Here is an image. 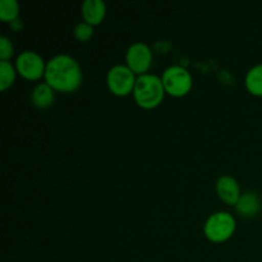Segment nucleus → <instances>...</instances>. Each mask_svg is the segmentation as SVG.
<instances>
[{
	"label": "nucleus",
	"instance_id": "nucleus-13",
	"mask_svg": "<svg viewBox=\"0 0 262 262\" xmlns=\"http://www.w3.org/2000/svg\"><path fill=\"white\" fill-rule=\"evenodd\" d=\"M17 74V69L10 61H0V90L7 91L8 89H10L14 84Z\"/></svg>",
	"mask_w": 262,
	"mask_h": 262
},
{
	"label": "nucleus",
	"instance_id": "nucleus-16",
	"mask_svg": "<svg viewBox=\"0 0 262 262\" xmlns=\"http://www.w3.org/2000/svg\"><path fill=\"white\" fill-rule=\"evenodd\" d=\"M13 55H14V46L12 41L5 36H2L0 37V59L9 61Z\"/></svg>",
	"mask_w": 262,
	"mask_h": 262
},
{
	"label": "nucleus",
	"instance_id": "nucleus-6",
	"mask_svg": "<svg viewBox=\"0 0 262 262\" xmlns=\"http://www.w3.org/2000/svg\"><path fill=\"white\" fill-rule=\"evenodd\" d=\"M17 73L27 81L35 82L43 78L46 71V61L36 51L25 50L17 56L14 63Z\"/></svg>",
	"mask_w": 262,
	"mask_h": 262
},
{
	"label": "nucleus",
	"instance_id": "nucleus-4",
	"mask_svg": "<svg viewBox=\"0 0 262 262\" xmlns=\"http://www.w3.org/2000/svg\"><path fill=\"white\" fill-rule=\"evenodd\" d=\"M164 90L171 97H183L191 92L193 78L191 72L182 66H170L161 76Z\"/></svg>",
	"mask_w": 262,
	"mask_h": 262
},
{
	"label": "nucleus",
	"instance_id": "nucleus-5",
	"mask_svg": "<svg viewBox=\"0 0 262 262\" xmlns=\"http://www.w3.org/2000/svg\"><path fill=\"white\" fill-rule=\"evenodd\" d=\"M137 76L127 66L118 64L112 67L106 74V84L114 96L125 97L133 94Z\"/></svg>",
	"mask_w": 262,
	"mask_h": 262
},
{
	"label": "nucleus",
	"instance_id": "nucleus-15",
	"mask_svg": "<svg viewBox=\"0 0 262 262\" xmlns=\"http://www.w3.org/2000/svg\"><path fill=\"white\" fill-rule=\"evenodd\" d=\"M94 36V27L86 22H79L78 25L74 27V37L79 41V42H87L91 40Z\"/></svg>",
	"mask_w": 262,
	"mask_h": 262
},
{
	"label": "nucleus",
	"instance_id": "nucleus-9",
	"mask_svg": "<svg viewBox=\"0 0 262 262\" xmlns=\"http://www.w3.org/2000/svg\"><path fill=\"white\" fill-rule=\"evenodd\" d=\"M81 14L83 22L89 23L92 27L99 26L106 17V4L101 0H86L81 7Z\"/></svg>",
	"mask_w": 262,
	"mask_h": 262
},
{
	"label": "nucleus",
	"instance_id": "nucleus-3",
	"mask_svg": "<svg viewBox=\"0 0 262 262\" xmlns=\"http://www.w3.org/2000/svg\"><path fill=\"white\" fill-rule=\"evenodd\" d=\"M237 229L235 217L230 212L216 211L210 215L204 225V234L210 242L224 243L234 235Z\"/></svg>",
	"mask_w": 262,
	"mask_h": 262
},
{
	"label": "nucleus",
	"instance_id": "nucleus-17",
	"mask_svg": "<svg viewBox=\"0 0 262 262\" xmlns=\"http://www.w3.org/2000/svg\"><path fill=\"white\" fill-rule=\"evenodd\" d=\"M9 26H10V28H12L13 31H15V32H19V31L23 28V23H22V20L19 19V18H18L17 20H14L13 23H10Z\"/></svg>",
	"mask_w": 262,
	"mask_h": 262
},
{
	"label": "nucleus",
	"instance_id": "nucleus-2",
	"mask_svg": "<svg viewBox=\"0 0 262 262\" xmlns=\"http://www.w3.org/2000/svg\"><path fill=\"white\" fill-rule=\"evenodd\" d=\"M165 95L166 92L164 90L161 77L151 73L137 77L133 97L140 107L145 110L156 109L164 101Z\"/></svg>",
	"mask_w": 262,
	"mask_h": 262
},
{
	"label": "nucleus",
	"instance_id": "nucleus-14",
	"mask_svg": "<svg viewBox=\"0 0 262 262\" xmlns=\"http://www.w3.org/2000/svg\"><path fill=\"white\" fill-rule=\"evenodd\" d=\"M19 4L15 0H2L0 3V19L4 23H13L19 18Z\"/></svg>",
	"mask_w": 262,
	"mask_h": 262
},
{
	"label": "nucleus",
	"instance_id": "nucleus-11",
	"mask_svg": "<svg viewBox=\"0 0 262 262\" xmlns=\"http://www.w3.org/2000/svg\"><path fill=\"white\" fill-rule=\"evenodd\" d=\"M31 101L37 109H48L55 101V91L45 82L38 83L31 94Z\"/></svg>",
	"mask_w": 262,
	"mask_h": 262
},
{
	"label": "nucleus",
	"instance_id": "nucleus-10",
	"mask_svg": "<svg viewBox=\"0 0 262 262\" xmlns=\"http://www.w3.org/2000/svg\"><path fill=\"white\" fill-rule=\"evenodd\" d=\"M234 207L238 214L242 215V216L253 217L260 212L261 199L255 192H243Z\"/></svg>",
	"mask_w": 262,
	"mask_h": 262
},
{
	"label": "nucleus",
	"instance_id": "nucleus-1",
	"mask_svg": "<svg viewBox=\"0 0 262 262\" xmlns=\"http://www.w3.org/2000/svg\"><path fill=\"white\" fill-rule=\"evenodd\" d=\"M45 83L55 92L72 94L81 87L82 69L78 61L68 54H59L46 61Z\"/></svg>",
	"mask_w": 262,
	"mask_h": 262
},
{
	"label": "nucleus",
	"instance_id": "nucleus-7",
	"mask_svg": "<svg viewBox=\"0 0 262 262\" xmlns=\"http://www.w3.org/2000/svg\"><path fill=\"white\" fill-rule=\"evenodd\" d=\"M154 54L150 46L143 42H135L128 48L125 53V66L137 77L147 74L152 66Z\"/></svg>",
	"mask_w": 262,
	"mask_h": 262
},
{
	"label": "nucleus",
	"instance_id": "nucleus-8",
	"mask_svg": "<svg viewBox=\"0 0 262 262\" xmlns=\"http://www.w3.org/2000/svg\"><path fill=\"white\" fill-rule=\"evenodd\" d=\"M215 188H216V193L219 196V199L224 204L229 205V206H235L238 200H239L241 194H242L239 183L232 176L220 177L217 179L216 184H215Z\"/></svg>",
	"mask_w": 262,
	"mask_h": 262
},
{
	"label": "nucleus",
	"instance_id": "nucleus-12",
	"mask_svg": "<svg viewBox=\"0 0 262 262\" xmlns=\"http://www.w3.org/2000/svg\"><path fill=\"white\" fill-rule=\"evenodd\" d=\"M245 86L252 96L262 97V63L252 67L247 72L245 78Z\"/></svg>",
	"mask_w": 262,
	"mask_h": 262
}]
</instances>
